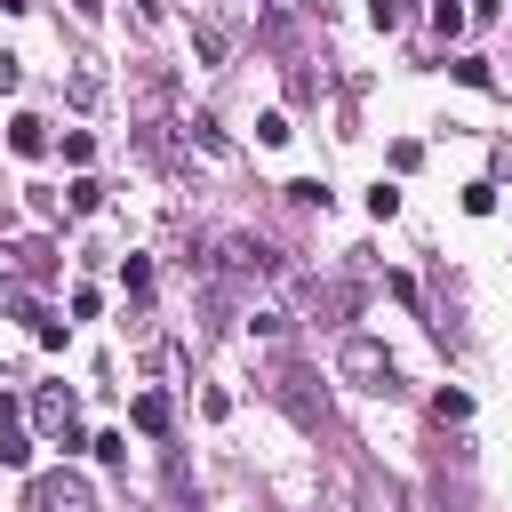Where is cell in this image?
Segmentation results:
<instances>
[{
    "instance_id": "obj_14",
    "label": "cell",
    "mask_w": 512,
    "mask_h": 512,
    "mask_svg": "<svg viewBox=\"0 0 512 512\" xmlns=\"http://www.w3.org/2000/svg\"><path fill=\"white\" fill-rule=\"evenodd\" d=\"M16 88H24V64H16L8 48H0V96H16Z\"/></svg>"
},
{
    "instance_id": "obj_7",
    "label": "cell",
    "mask_w": 512,
    "mask_h": 512,
    "mask_svg": "<svg viewBox=\"0 0 512 512\" xmlns=\"http://www.w3.org/2000/svg\"><path fill=\"white\" fill-rule=\"evenodd\" d=\"M64 200H72V216H96V208H104V184H96V176H72Z\"/></svg>"
},
{
    "instance_id": "obj_4",
    "label": "cell",
    "mask_w": 512,
    "mask_h": 512,
    "mask_svg": "<svg viewBox=\"0 0 512 512\" xmlns=\"http://www.w3.org/2000/svg\"><path fill=\"white\" fill-rule=\"evenodd\" d=\"M0 464H8V472L32 464V440H24V424H16V400H0Z\"/></svg>"
},
{
    "instance_id": "obj_5",
    "label": "cell",
    "mask_w": 512,
    "mask_h": 512,
    "mask_svg": "<svg viewBox=\"0 0 512 512\" xmlns=\"http://www.w3.org/2000/svg\"><path fill=\"white\" fill-rule=\"evenodd\" d=\"M8 152L40 160V152H48V120H40V112H16V120H8Z\"/></svg>"
},
{
    "instance_id": "obj_10",
    "label": "cell",
    "mask_w": 512,
    "mask_h": 512,
    "mask_svg": "<svg viewBox=\"0 0 512 512\" xmlns=\"http://www.w3.org/2000/svg\"><path fill=\"white\" fill-rule=\"evenodd\" d=\"M120 280H128V296H144V288H152V264H144V256H120Z\"/></svg>"
},
{
    "instance_id": "obj_2",
    "label": "cell",
    "mask_w": 512,
    "mask_h": 512,
    "mask_svg": "<svg viewBox=\"0 0 512 512\" xmlns=\"http://www.w3.org/2000/svg\"><path fill=\"white\" fill-rule=\"evenodd\" d=\"M344 376H360V384H392V360H384L368 336H352V344H344Z\"/></svg>"
},
{
    "instance_id": "obj_8",
    "label": "cell",
    "mask_w": 512,
    "mask_h": 512,
    "mask_svg": "<svg viewBox=\"0 0 512 512\" xmlns=\"http://www.w3.org/2000/svg\"><path fill=\"white\" fill-rule=\"evenodd\" d=\"M432 32L456 40V32H464V0H440V8H432Z\"/></svg>"
},
{
    "instance_id": "obj_15",
    "label": "cell",
    "mask_w": 512,
    "mask_h": 512,
    "mask_svg": "<svg viewBox=\"0 0 512 512\" xmlns=\"http://www.w3.org/2000/svg\"><path fill=\"white\" fill-rule=\"evenodd\" d=\"M0 304H8V312H32V296H24L16 280H0Z\"/></svg>"
},
{
    "instance_id": "obj_9",
    "label": "cell",
    "mask_w": 512,
    "mask_h": 512,
    "mask_svg": "<svg viewBox=\"0 0 512 512\" xmlns=\"http://www.w3.org/2000/svg\"><path fill=\"white\" fill-rule=\"evenodd\" d=\"M64 160L88 168V160H96V136H88V128H64Z\"/></svg>"
},
{
    "instance_id": "obj_6",
    "label": "cell",
    "mask_w": 512,
    "mask_h": 512,
    "mask_svg": "<svg viewBox=\"0 0 512 512\" xmlns=\"http://www.w3.org/2000/svg\"><path fill=\"white\" fill-rule=\"evenodd\" d=\"M128 416H136V432H152V440L168 432V400H160V392H136V408H128Z\"/></svg>"
},
{
    "instance_id": "obj_1",
    "label": "cell",
    "mask_w": 512,
    "mask_h": 512,
    "mask_svg": "<svg viewBox=\"0 0 512 512\" xmlns=\"http://www.w3.org/2000/svg\"><path fill=\"white\" fill-rule=\"evenodd\" d=\"M32 416H40V424H48V432H56V440H64V448H72V440H80V416H72V392H64V384H48V392H40V400H32Z\"/></svg>"
},
{
    "instance_id": "obj_16",
    "label": "cell",
    "mask_w": 512,
    "mask_h": 512,
    "mask_svg": "<svg viewBox=\"0 0 512 512\" xmlns=\"http://www.w3.org/2000/svg\"><path fill=\"white\" fill-rule=\"evenodd\" d=\"M472 8H504V0H472Z\"/></svg>"
},
{
    "instance_id": "obj_12",
    "label": "cell",
    "mask_w": 512,
    "mask_h": 512,
    "mask_svg": "<svg viewBox=\"0 0 512 512\" xmlns=\"http://www.w3.org/2000/svg\"><path fill=\"white\" fill-rule=\"evenodd\" d=\"M368 216H376V224H384V216H400V192H392V184H376V192H368Z\"/></svg>"
},
{
    "instance_id": "obj_11",
    "label": "cell",
    "mask_w": 512,
    "mask_h": 512,
    "mask_svg": "<svg viewBox=\"0 0 512 512\" xmlns=\"http://www.w3.org/2000/svg\"><path fill=\"white\" fill-rule=\"evenodd\" d=\"M448 72H456V80H464V88H488V64H480V56H456V64H448Z\"/></svg>"
},
{
    "instance_id": "obj_3",
    "label": "cell",
    "mask_w": 512,
    "mask_h": 512,
    "mask_svg": "<svg viewBox=\"0 0 512 512\" xmlns=\"http://www.w3.org/2000/svg\"><path fill=\"white\" fill-rule=\"evenodd\" d=\"M32 496H40V512H88V488H80L72 472H56V480H40Z\"/></svg>"
},
{
    "instance_id": "obj_13",
    "label": "cell",
    "mask_w": 512,
    "mask_h": 512,
    "mask_svg": "<svg viewBox=\"0 0 512 512\" xmlns=\"http://www.w3.org/2000/svg\"><path fill=\"white\" fill-rule=\"evenodd\" d=\"M368 24H376V32H392V24H400V0H368Z\"/></svg>"
}]
</instances>
